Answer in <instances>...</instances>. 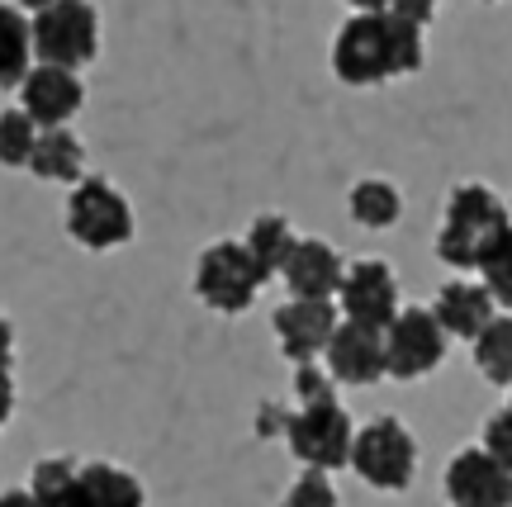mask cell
Masks as SVG:
<instances>
[{"instance_id": "cell-1", "label": "cell", "mask_w": 512, "mask_h": 507, "mask_svg": "<svg viewBox=\"0 0 512 507\" xmlns=\"http://www.w3.org/2000/svg\"><path fill=\"white\" fill-rule=\"evenodd\" d=\"M422 24L394 15H351L332 38V72L347 86H380L394 76H413L427 57Z\"/></svg>"}, {"instance_id": "cell-2", "label": "cell", "mask_w": 512, "mask_h": 507, "mask_svg": "<svg viewBox=\"0 0 512 507\" xmlns=\"http://www.w3.org/2000/svg\"><path fill=\"white\" fill-rule=\"evenodd\" d=\"M512 233L508 200H498L489 185L465 181L446 195V218L437 228V256L451 271H484L498 242Z\"/></svg>"}, {"instance_id": "cell-3", "label": "cell", "mask_w": 512, "mask_h": 507, "mask_svg": "<svg viewBox=\"0 0 512 507\" xmlns=\"http://www.w3.org/2000/svg\"><path fill=\"white\" fill-rule=\"evenodd\" d=\"M29 34H34V57L43 67L81 72L100 53V15L91 0H57L48 10H38L29 19Z\"/></svg>"}, {"instance_id": "cell-4", "label": "cell", "mask_w": 512, "mask_h": 507, "mask_svg": "<svg viewBox=\"0 0 512 507\" xmlns=\"http://www.w3.org/2000/svg\"><path fill=\"white\" fill-rule=\"evenodd\" d=\"M351 470L380 493H403L418 470V441L399 417H375L366 427H356L351 441Z\"/></svg>"}, {"instance_id": "cell-5", "label": "cell", "mask_w": 512, "mask_h": 507, "mask_svg": "<svg viewBox=\"0 0 512 507\" xmlns=\"http://www.w3.org/2000/svg\"><path fill=\"white\" fill-rule=\"evenodd\" d=\"M67 233H72V242L91 247V252L124 247L128 237H133V209H128V200L110 181L86 176V181L72 185V200H67Z\"/></svg>"}, {"instance_id": "cell-6", "label": "cell", "mask_w": 512, "mask_h": 507, "mask_svg": "<svg viewBox=\"0 0 512 507\" xmlns=\"http://www.w3.org/2000/svg\"><path fill=\"white\" fill-rule=\"evenodd\" d=\"M261 275H256L252 256L242 242H214V247H204L200 261H195V294H200L204 308H214V313H247L256 304V294H261Z\"/></svg>"}, {"instance_id": "cell-7", "label": "cell", "mask_w": 512, "mask_h": 507, "mask_svg": "<svg viewBox=\"0 0 512 507\" xmlns=\"http://www.w3.org/2000/svg\"><path fill=\"white\" fill-rule=\"evenodd\" d=\"M285 441H290L294 460L304 470H342L351 465V441H356V427L342 403H313V408H299L290 413V427H285Z\"/></svg>"}, {"instance_id": "cell-8", "label": "cell", "mask_w": 512, "mask_h": 507, "mask_svg": "<svg viewBox=\"0 0 512 507\" xmlns=\"http://www.w3.org/2000/svg\"><path fill=\"white\" fill-rule=\"evenodd\" d=\"M446 332L432 308H399V318L384 327V370L394 380H422L446 361Z\"/></svg>"}, {"instance_id": "cell-9", "label": "cell", "mask_w": 512, "mask_h": 507, "mask_svg": "<svg viewBox=\"0 0 512 507\" xmlns=\"http://www.w3.org/2000/svg\"><path fill=\"white\" fill-rule=\"evenodd\" d=\"M337 313L342 323H361V327H384L399 318V280L384 261H356L342 275V290H337Z\"/></svg>"}, {"instance_id": "cell-10", "label": "cell", "mask_w": 512, "mask_h": 507, "mask_svg": "<svg viewBox=\"0 0 512 507\" xmlns=\"http://www.w3.org/2000/svg\"><path fill=\"white\" fill-rule=\"evenodd\" d=\"M337 323H342V313L332 299H290L275 308V342L294 365H309L328 351Z\"/></svg>"}, {"instance_id": "cell-11", "label": "cell", "mask_w": 512, "mask_h": 507, "mask_svg": "<svg viewBox=\"0 0 512 507\" xmlns=\"http://www.w3.org/2000/svg\"><path fill=\"white\" fill-rule=\"evenodd\" d=\"M446 498H451V507H508L512 474L484 446H465L446 465Z\"/></svg>"}, {"instance_id": "cell-12", "label": "cell", "mask_w": 512, "mask_h": 507, "mask_svg": "<svg viewBox=\"0 0 512 507\" xmlns=\"http://www.w3.org/2000/svg\"><path fill=\"white\" fill-rule=\"evenodd\" d=\"M81 105H86V86H81V76L67 72V67H43V62H38L34 72L19 81V109H24L38 128H62L67 119H76Z\"/></svg>"}, {"instance_id": "cell-13", "label": "cell", "mask_w": 512, "mask_h": 507, "mask_svg": "<svg viewBox=\"0 0 512 507\" xmlns=\"http://www.w3.org/2000/svg\"><path fill=\"white\" fill-rule=\"evenodd\" d=\"M323 361H328V375L337 384L366 389V384L389 375V370H384V332L361 327V323H337L328 351H323Z\"/></svg>"}, {"instance_id": "cell-14", "label": "cell", "mask_w": 512, "mask_h": 507, "mask_svg": "<svg viewBox=\"0 0 512 507\" xmlns=\"http://www.w3.org/2000/svg\"><path fill=\"white\" fill-rule=\"evenodd\" d=\"M342 275H347V266H342V256L332 252V242L299 237L290 261H285V271H280V280H285L290 299H337Z\"/></svg>"}, {"instance_id": "cell-15", "label": "cell", "mask_w": 512, "mask_h": 507, "mask_svg": "<svg viewBox=\"0 0 512 507\" xmlns=\"http://www.w3.org/2000/svg\"><path fill=\"white\" fill-rule=\"evenodd\" d=\"M432 313H437L446 337L475 342L479 332L498 318V304H494V294L484 290V280H451V285H441Z\"/></svg>"}, {"instance_id": "cell-16", "label": "cell", "mask_w": 512, "mask_h": 507, "mask_svg": "<svg viewBox=\"0 0 512 507\" xmlns=\"http://www.w3.org/2000/svg\"><path fill=\"white\" fill-rule=\"evenodd\" d=\"M62 507H143V484L119 465L91 460V465H76L72 493Z\"/></svg>"}, {"instance_id": "cell-17", "label": "cell", "mask_w": 512, "mask_h": 507, "mask_svg": "<svg viewBox=\"0 0 512 507\" xmlns=\"http://www.w3.org/2000/svg\"><path fill=\"white\" fill-rule=\"evenodd\" d=\"M29 171L38 181H57V185L86 181V147L67 128H43L34 157H29Z\"/></svg>"}, {"instance_id": "cell-18", "label": "cell", "mask_w": 512, "mask_h": 507, "mask_svg": "<svg viewBox=\"0 0 512 507\" xmlns=\"http://www.w3.org/2000/svg\"><path fill=\"white\" fill-rule=\"evenodd\" d=\"M294 242H299V237H294L290 218H280V214H261L252 228H247V237H242V247H247V256H252V266L261 280H275V275L285 271Z\"/></svg>"}, {"instance_id": "cell-19", "label": "cell", "mask_w": 512, "mask_h": 507, "mask_svg": "<svg viewBox=\"0 0 512 507\" xmlns=\"http://www.w3.org/2000/svg\"><path fill=\"white\" fill-rule=\"evenodd\" d=\"M34 72V34L19 5H0V91H15Z\"/></svg>"}, {"instance_id": "cell-20", "label": "cell", "mask_w": 512, "mask_h": 507, "mask_svg": "<svg viewBox=\"0 0 512 507\" xmlns=\"http://www.w3.org/2000/svg\"><path fill=\"white\" fill-rule=\"evenodd\" d=\"M347 209H351V223H361V228H370V233H384V228H394V223H399L403 195H399V185L370 176V181L351 185Z\"/></svg>"}, {"instance_id": "cell-21", "label": "cell", "mask_w": 512, "mask_h": 507, "mask_svg": "<svg viewBox=\"0 0 512 507\" xmlns=\"http://www.w3.org/2000/svg\"><path fill=\"white\" fill-rule=\"evenodd\" d=\"M475 365L479 375L489 384H498V389L512 384V318H494L475 337Z\"/></svg>"}, {"instance_id": "cell-22", "label": "cell", "mask_w": 512, "mask_h": 507, "mask_svg": "<svg viewBox=\"0 0 512 507\" xmlns=\"http://www.w3.org/2000/svg\"><path fill=\"white\" fill-rule=\"evenodd\" d=\"M38 133H43V128H38L24 109H5V114H0V166H24V171H29Z\"/></svg>"}, {"instance_id": "cell-23", "label": "cell", "mask_w": 512, "mask_h": 507, "mask_svg": "<svg viewBox=\"0 0 512 507\" xmlns=\"http://www.w3.org/2000/svg\"><path fill=\"white\" fill-rule=\"evenodd\" d=\"M72 479H76V460H38L34 474H29V493H34L38 507H62L67 503V493H72Z\"/></svg>"}, {"instance_id": "cell-24", "label": "cell", "mask_w": 512, "mask_h": 507, "mask_svg": "<svg viewBox=\"0 0 512 507\" xmlns=\"http://www.w3.org/2000/svg\"><path fill=\"white\" fill-rule=\"evenodd\" d=\"M280 507H342V498H337V489H332V479L323 470H304L290 484V493L280 498Z\"/></svg>"}, {"instance_id": "cell-25", "label": "cell", "mask_w": 512, "mask_h": 507, "mask_svg": "<svg viewBox=\"0 0 512 507\" xmlns=\"http://www.w3.org/2000/svg\"><path fill=\"white\" fill-rule=\"evenodd\" d=\"M484 290L494 294L498 308L512 313V233L498 242V252L484 261Z\"/></svg>"}, {"instance_id": "cell-26", "label": "cell", "mask_w": 512, "mask_h": 507, "mask_svg": "<svg viewBox=\"0 0 512 507\" xmlns=\"http://www.w3.org/2000/svg\"><path fill=\"white\" fill-rule=\"evenodd\" d=\"M294 394H299V408H313V403H337V380L328 370H318V361L294 365Z\"/></svg>"}, {"instance_id": "cell-27", "label": "cell", "mask_w": 512, "mask_h": 507, "mask_svg": "<svg viewBox=\"0 0 512 507\" xmlns=\"http://www.w3.org/2000/svg\"><path fill=\"white\" fill-rule=\"evenodd\" d=\"M484 451L512 474V413L508 408H498V413L484 422Z\"/></svg>"}, {"instance_id": "cell-28", "label": "cell", "mask_w": 512, "mask_h": 507, "mask_svg": "<svg viewBox=\"0 0 512 507\" xmlns=\"http://www.w3.org/2000/svg\"><path fill=\"white\" fill-rule=\"evenodd\" d=\"M285 427H290V413H285V408H275V403H266L261 417H256V432L261 436H285Z\"/></svg>"}, {"instance_id": "cell-29", "label": "cell", "mask_w": 512, "mask_h": 507, "mask_svg": "<svg viewBox=\"0 0 512 507\" xmlns=\"http://www.w3.org/2000/svg\"><path fill=\"white\" fill-rule=\"evenodd\" d=\"M389 10H394V15H403V19H413V24H422V29L432 24V0H394Z\"/></svg>"}, {"instance_id": "cell-30", "label": "cell", "mask_w": 512, "mask_h": 507, "mask_svg": "<svg viewBox=\"0 0 512 507\" xmlns=\"http://www.w3.org/2000/svg\"><path fill=\"white\" fill-rule=\"evenodd\" d=\"M15 417V380H10V370H0V427Z\"/></svg>"}, {"instance_id": "cell-31", "label": "cell", "mask_w": 512, "mask_h": 507, "mask_svg": "<svg viewBox=\"0 0 512 507\" xmlns=\"http://www.w3.org/2000/svg\"><path fill=\"white\" fill-rule=\"evenodd\" d=\"M10 356H15V327L0 318V370H10Z\"/></svg>"}, {"instance_id": "cell-32", "label": "cell", "mask_w": 512, "mask_h": 507, "mask_svg": "<svg viewBox=\"0 0 512 507\" xmlns=\"http://www.w3.org/2000/svg\"><path fill=\"white\" fill-rule=\"evenodd\" d=\"M347 5L356 10V15H384V10H389L394 0H347Z\"/></svg>"}, {"instance_id": "cell-33", "label": "cell", "mask_w": 512, "mask_h": 507, "mask_svg": "<svg viewBox=\"0 0 512 507\" xmlns=\"http://www.w3.org/2000/svg\"><path fill=\"white\" fill-rule=\"evenodd\" d=\"M0 507H38V503L29 489H15V493H0Z\"/></svg>"}, {"instance_id": "cell-34", "label": "cell", "mask_w": 512, "mask_h": 507, "mask_svg": "<svg viewBox=\"0 0 512 507\" xmlns=\"http://www.w3.org/2000/svg\"><path fill=\"white\" fill-rule=\"evenodd\" d=\"M15 5H19V10H34V15H38V10H48V5H57V0H15Z\"/></svg>"}, {"instance_id": "cell-35", "label": "cell", "mask_w": 512, "mask_h": 507, "mask_svg": "<svg viewBox=\"0 0 512 507\" xmlns=\"http://www.w3.org/2000/svg\"><path fill=\"white\" fill-rule=\"evenodd\" d=\"M508 413H512V384H508Z\"/></svg>"}, {"instance_id": "cell-36", "label": "cell", "mask_w": 512, "mask_h": 507, "mask_svg": "<svg viewBox=\"0 0 512 507\" xmlns=\"http://www.w3.org/2000/svg\"><path fill=\"white\" fill-rule=\"evenodd\" d=\"M508 218H512V200H508Z\"/></svg>"}, {"instance_id": "cell-37", "label": "cell", "mask_w": 512, "mask_h": 507, "mask_svg": "<svg viewBox=\"0 0 512 507\" xmlns=\"http://www.w3.org/2000/svg\"><path fill=\"white\" fill-rule=\"evenodd\" d=\"M432 5H437V0H432Z\"/></svg>"}, {"instance_id": "cell-38", "label": "cell", "mask_w": 512, "mask_h": 507, "mask_svg": "<svg viewBox=\"0 0 512 507\" xmlns=\"http://www.w3.org/2000/svg\"><path fill=\"white\" fill-rule=\"evenodd\" d=\"M508 507H512V503H508Z\"/></svg>"}]
</instances>
